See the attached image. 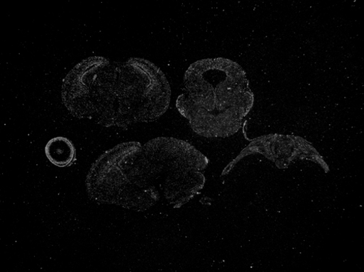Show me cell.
<instances>
[{"label":"cell","instance_id":"6da1fadb","mask_svg":"<svg viewBox=\"0 0 364 272\" xmlns=\"http://www.w3.org/2000/svg\"><path fill=\"white\" fill-rule=\"evenodd\" d=\"M209 161L189 142L158 137L144 144L121 143L91 165L90 200L144 212L161 200L179 208L203 190Z\"/></svg>","mask_w":364,"mask_h":272},{"label":"cell","instance_id":"7a4b0ae2","mask_svg":"<svg viewBox=\"0 0 364 272\" xmlns=\"http://www.w3.org/2000/svg\"><path fill=\"white\" fill-rule=\"evenodd\" d=\"M171 97L163 71L137 57L126 62L88 57L68 74L62 87L63 104L73 116L105 128L154 122L167 111Z\"/></svg>","mask_w":364,"mask_h":272},{"label":"cell","instance_id":"3957f363","mask_svg":"<svg viewBox=\"0 0 364 272\" xmlns=\"http://www.w3.org/2000/svg\"><path fill=\"white\" fill-rule=\"evenodd\" d=\"M254 104L245 70L234 60L215 58L188 67L176 107L197 135L227 138L240 131Z\"/></svg>","mask_w":364,"mask_h":272},{"label":"cell","instance_id":"277c9868","mask_svg":"<svg viewBox=\"0 0 364 272\" xmlns=\"http://www.w3.org/2000/svg\"><path fill=\"white\" fill-rule=\"evenodd\" d=\"M261 154L274 162L277 167L284 168L294 160H308L318 164L325 172L329 169L316 149L304 138L294 136L272 134L254 139L240 155L223 170V175L228 174L245 158Z\"/></svg>","mask_w":364,"mask_h":272},{"label":"cell","instance_id":"5b68a950","mask_svg":"<svg viewBox=\"0 0 364 272\" xmlns=\"http://www.w3.org/2000/svg\"><path fill=\"white\" fill-rule=\"evenodd\" d=\"M48 160L59 168L71 166L76 159V148L67 137L57 136L51 138L45 147Z\"/></svg>","mask_w":364,"mask_h":272}]
</instances>
